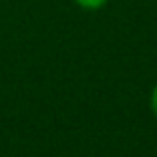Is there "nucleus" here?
Returning a JSON list of instances; mask_svg holds the SVG:
<instances>
[{
    "label": "nucleus",
    "instance_id": "obj_1",
    "mask_svg": "<svg viewBox=\"0 0 157 157\" xmlns=\"http://www.w3.org/2000/svg\"><path fill=\"white\" fill-rule=\"evenodd\" d=\"M74 2L78 4V6L82 8V10H100V8H104L109 0H74Z\"/></svg>",
    "mask_w": 157,
    "mask_h": 157
},
{
    "label": "nucleus",
    "instance_id": "obj_2",
    "mask_svg": "<svg viewBox=\"0 0 157 157\" xmlns=\"http://www.w3.org/2000/svg\"><path fill=\"white\" fill-rule=\"evenodd\" d=\"M149 107H151V113L157 117V84L153 86V90L149 94Z\"/></svg>",
    "mask_w": 157,
    "mask_h": 157
}]
</instances>
